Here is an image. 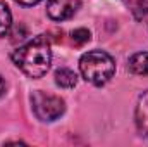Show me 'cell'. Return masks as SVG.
<instances>
[{
    "label": "cell",
    "instance_id": "obj_1",
    "mask_svg": "<svg viewBox=\"0 0 148 147\" xmlns=\"http://www.w3.org/2000/svg\"><path fill=\"white\" fill-rule=\"evenodd\" d=\"M14 64L29 78H41L50 69L52 47L47 35H38L12 52Z\"/></svg>",
    "mask_w": 148,
    "mask_h": 147
},
{
    "label": "cell",
    "instance_id": "obj_2",
    "mask_svg": "<svg viewBox=\"0 0 148 147\" xmlns=\"http://www.w3.org/2000/svg\"><path fill=\"white\" fill-rule=\"evenodd\" d=\"M79 71L86 81L102 87L107 81H110V78L115 73V61L112 59L110 54L103 50H90L81 55Z\"/></svg>",
    "mask_w": 148,
    "mask_h": 147
},
{
    "label": "cell",
    "instance_id": "obj_3",
    "mask_svg": "<svg viewBox=\"0 0 148 147\" xmlns=\"http://www.w3.org/2000/svg\"><path fill=\"white\" fill-rule=\"evenodd\" d=\"M31 107L40 121H55L66 112V102L59 95L36 90L31 95Z\"/></svg>",
    "mask_w": 148,
    "mask_h": 147
},
{
    "label": "cell",
    "instance_id": "obj_4",
    "mask_svg": "<svg viewBox=\"0 0 148 147\" xmlns=\"http://www.w3.org/2000/svg\"><path fill=\"white\" fill-rule=\"evenodd\" d=\"M83 0H47V14L53 21H66L73 17Z\"/></svg>",
    "mask_w": 148,
    "mask_h": 147
},
{
    "label": "cell",
    "instance_id": "obj_5",
    "mask_svg": "<svg viewBox=\"0 0 148 147\" xmlns=\"http://www.w3.org/2000/svg\"><path fill=\"white\" fill-rule=\"evenodd\" d=\"M134 123L140 135L148 139V90L143 92L138 99L136 111H134Z\"/></svg>",
    "mask_w": 148,
    "mask_h": 147
},
{
    "label": "cell",
    "instance_id": "obj_6",
    "mask_svg": "<svg viewBox=\"0 0 148 147\" xmlns=\"http://www.w3.org/2000/svg\"><path fill=\"white\" fill-rule=\"evenodd\" d=\"M129 73L136 76H148V52H136L127 61Z\"/></svg>",
    "mask_w": 148,
    "mask_h": 147
},
{
    "label": "cell",
    "instance_id": "obj_7",
    "mask_svg": "<svg viewBox=\"0 0 148 147\" xmlns=\"http://www.w3.org/2000/svg\"><path fill=\"white\" fill-rule=\"evenodd\" d=\"M55 83L62 88H74L77 85V74L69 68H59L55 71Z\"/></svg>",
    "mask_w": 148,
    "mask_h": 147
},
{
    "label": "cell",
    "instance_id": "obj_8",
    "mask_svg": "<svg viewBox=\"0 0 148 147\" xmlns=\"http://www.w3.org/2000/svg\"><path fill=\"white\" fill-rule=\"evenodd\" d=\"M12 28V12L5 2H0V37L9 35Z\"/></svg>",
    "mask_w": 148,
    "mask_h": 147
},
{
    "label": "cell",
    "instance_id": "obj_9",
    "mask_svg": "<svg viewBox=\"0 0 148 147\" xmlns=\"http://www.w3.org/2000/svg\"><path fill=\"white\" fill-rule=\"evenodd\" d=\"M136 19H145L148 10V0H124Z\"/></svg>",
    "mask_w": 148,
    "mask_h": 147
},
{
    "label": "cell",
    "instance_id": "obj_10",
    "mask_svg": "<svg viewBox=\"0 0 148 147\" xmlns=\"http://www.w3.org/2000/svg\"><path fill=\"white\" fill-rule=\"evenodd\" d=\"M71 37H73V43L76 47H83L84 43L90 42L91 33H90L86 28H77V30H74L73 33H71Z\"/></svg>",
    "mask_w": 148,
    "mask_h": 147
},
{
    "label": "cell",
    "instance_id": "obj_11",
    "mask_svg": "<svg viewBox=\"0 0 148 147\" xmlns=\"http://www.w3.org/2000/svg\"><path fill=\"white\" fill-rule=\"evenodd\" d=\"M17 3H21V5H26V7H29V5H36L38 2H41V0H16Z\"/></svg>",
    "mask_w": 148,
    "mask_h": 147
},
{
    "label": "cell",
    "instance_id": "obj_12",
    "mask_svg": "<svg viewBox=\"0 0 148 147\" xmlns=\"http://www.w3.org/2000/svg\"><path fill=\"white\" fill-rule=\"evenodd\" d=\"M5 90H7V85H5L3 78L0 76V97H3V95H5Z\"/></svg>",
    "mask_w": 148,
    "mask_h": 147
},
{
    "label": "cell",
    "instance_id": "obj_13",
    "mask_svg": "<svg viewBox=\"0 0 148 147\" xmlns=\"http://www.w3.org/2000/svg\"><path fill=\"white\" fill-rule=\"evenodd\" d=\"M145 19H147V23H148V10H147V16H145Z\"/></svg>",
    "mask_w": 148,
    "mask_h": 147
}]
</instances>
